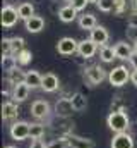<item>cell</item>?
<instances>
[{
    "mask_svg": "<svg viewBox=\"0 0 137 148\" xmlns=\"http://www.w3.org/2000/svg\"><path fill=\"white\" fill-rule=\"evenodd\" d=\"M9 55H12L10 38H3V40H2V57H9Z\"/></svg>",
    "mask_w": 137,
    "mask_h": 148,
    "instance_id": "obj_29",
    "label": "cell"
},
{
    "mask_svg": "<svg viewBox=\"0 0 137 148\" xmlns=\"http://www.w3.org/2000/svg\"><path fill=\"white\" fill-rule=\"evenodd\" d=\"M89 38H91L96 45L104 47V45L108 43V40H110V33H108V29H106L104 26H96L94 29H91V36Z\"/></svg>",
    "mask_w": 137,
    "mask_h": 148,
    "instance_id": "obj_14",
    "label": "cell"
},
{
    "mask_svg": "<svg viewBox=\"0 0 137 148\" xmlns=\"http://www.w3.org/2000/svg\"><path fill=\"white\" fill-rule=\"evenodd\" d=\"M29 148H46V145L41 141V140H33L31 141V147Z\"/></svg>",
    "mask_w": 137,
    "mask_h": 148,
    "instance_id": "obj_35",
    "label": "cell"
},
{
    "mask_svg": "<svg viewBox=\"0 0 137 148\" xmlns=\"http://www.w3.org/2000/svg\"><path fill=\"white\" fill-rule=\"evenodd\" d=\"M130 74L132 73H129V69H127L125 66H117V67H113V69L108 73V81H110L111 86L120 88V86H123L127 81H130Z\"/></svg>",
    "mask_w": 137,
    "mask_h": 148,
    "instance_id": "obj_2",
    "label": "cell"
},
{
    "mask_svg": "<svg viewBox=\"0 0 137 148\" xmlns=\"http://www.w3.org/2000/svg\"><path fill=\"white\" fill-rule=\"evenodd\" d=\"M115 3H117V7H115V14L120 16V14L127 9V0H115Z\"/></svg>",
    "mask_w": 137,
    "mask_h": 148,
    "instance_id": "obj_31",
    "label": "cell"
},
{
    "mask_svg": "<svg viewBox=\"0 0 137 148\" xmlns=\"http://www.w3.org/2000/svg\"><path fill=\"white\" fill-rule=\"evenodd\" d=\"M134 52H137V41L134 43Z\"/></svg>",
    "mask_w": 137,
    "mask_h": 148,
    "instance_id": "obj_39",
    "label": "cell"
},
{
    "mask_svg": "<svg viewBox=\"0 0 137 148\" xmlns=\"http://www.w3.org/2000/svg\"><path fill=\"white\" fill-rule=\"evenodd\" d=\"M96 5H98V9H100L101 12H111V10H115V7H117L115 0H100Z\"/></svg>",
    "mask_w": 137,
    "mask_h": 148,
    "instance_id": "obj_28",
    "label": "cell"
},
{
    "mask_svg": "<svg viewBox=\"0 0 137 148\" xmlns=\"http://www.w3.org/2000/svg\"><path fill=\"white\" fill-rule=\"evenodd\" d=\"M129 62H130V66H132V69L136 71V69H137V52H134V53L130 55V59H129Z\"/></svg>",
    "mask_w": 137,
    "mask_h": 148,
    "instance_id": "obj_36",
    "label": "cell"
},
{
    "mask_svg": "<svg viewBox=\"0 0 137 148\" xmlns=\"http://www.w3.org/2000/svg\"><path fill=\"white\" fill-rule=\"evenodd\" d=\"M19 19H21L19 17V12L12 5H5L2 9V26L3 28H14Z\"/></svg>",
    "mask_w": 137,
    "mask_h": 148,
    "instance_id": "obj_5",
    "label": "cell"
},
{
    "mask_svg": "<svg viewBox=\"0 0 137 148\" xmlns=\"http://www.w3.org/2000/svg\"><path fill=\"white\" fill-rule=\"evenodd\" d=\"M68 143V148H94V141L87 140V138H81L75 134H67L65 136Z\"/></svg>",
    "mask_w": 137,
    "mask_h": 148,
    "instance_id": "obj_12",
    "label": "cell"
},
{
    "mask_svg": "<svg viewBox=\"0 0 137 148\" xmlns=\"http://www.w3.org/2000/svg\"><path fill=\"white\" fill-rule=\"evenodd\" d=\"M5 148H16V147H5Z\"/></svg>",
    "mask_w": 137,
    "mask_h": 148,
    "instance_id": "obj_41",
    "label": "cell"
},
{
    "mask_svg": "<svg viewBox=\"0 0 137 148\" xmlns=\"http://www.w3.org/2000/svg\"><path fill=\"white\" fill-rule=\"evenodd\" d=\"M106 124L115 134L127 133L130 127V119H129L127 112H110V115L106 117Z\"/></svg>",
    "mask_w": 137,
    "mask_h": 148,
    "instance_id": "obj_1",
    "label": "cell"
},
{
    "mask_svg": "<svg viewBox=\"0 0 137 148\" xmlns=\"http://www.w3.org/2000/svg\"><path fill=\"white\" fill-rule=\"evenodd\" d=\"M24 83L31 88V90H36V88H41V83H43V76L38 73V71H28L26 76H24Z\"/></svg>",
    "mask_w": 137,
    "mask_h": 148,
    "instance_id": "obj_20",
    "label": "cell"
},
{
    "mask_svg": "<svg viewBox=\"0 0 137 148\" xmlns=\"http://www.w3.org/2000/svg\"><path fill=\"white\" fill-rule=\"evenodd\" d=\"M134 53V47L127 41H118L115 45V55L117 59H122V60H129L130 55Z\"/></svg>",
    "mask_w": 137,
    "mask_h": 148,
    "instance_id": "obj_15",
    "label": "cell"
},
{
    "mask_svg": "<svg viewBox=\"0 0 137 148\" xmlns=\"http://www.w3.org/2000/svg\"><path fill=\"white\" fill-rule=\"evenodd\" d=\"M65 2H72V0H65Z\"/></svg>",
    "mask_w": 137,
    "mask_h": 148,
    "instance_id": "obj_42",
    "label": "cell"
},
{
    "mask_svg": "<svg viewBox=\"0 0 137 148\" xmlns=\"http://www.w3.org/2000/svg\"><path fill=\"white\" fill-rule=\"evenodd\" d=\"M127 24H129L130 28H137V10H134V12L129 16V19H127Z\"/></svg>",
    "mask_w": 137,
    "mask_h": 148,
    "instance_id": "obj_33",
    "label": "cell"
},
{
    "mask_svg": "<svg viewBox=\"0 0 137 148\" xmlns=\"http://www.w3.org/2000/svg\"><path fill=\"white\" fill-rule=\"evenodd\" d=\"M134 9H136V10H137V0H136V2H134Z\"/></svg>",
    "mask_w": 137,
    "mask_h": 148,
    "instance_id": "obj_40",
    "label": "cell"
},
{
    "mask_svg": "<svg viewBox=\"0 0 137 148\" xmlns=\"http://www.w3.org/2000/svg\"><path fill=\"white\" fill-rule=\"evenodd\" d=\"M111 148H134V136L129 133H118L111 140Z\"/></svg>",
    "mask_w": 137,
    "mask_h": 148,
    "instance_id": "obj_11",
    "label": "cell"
},
{
    "mask_svg": "<svg viewBox=\"0 0 137 148\" xmlns=\"http://www.w3.org/2000/svg\"><path fill=\"white\" fill-rule=\"evenodd\" d=\"M29 86L26 83H19V84H14L12 86V91H10V98L12 102L19 103V102H24L28 97H29Z\"/></svg>",
    "mask_w": 137,
    "mask_h": 148,
    "instance_id": "obj_10",
    "label": "cell"
},
{
    "mask_svg": "<svg viewBox=\"0 0 137 148\" xmlns=\"http://www.w3.org/2000/svg\"><path fill=\"white\" fill-rule=\"evenodd\" d=\"M46 148H68V143L65 138H58V140H53L52 143H48Z\"/></svg>",
    "mask_w": 137,
    "mask_h": 148,
    "instance_id": "obj_30",
    "label": "cell"
},
{
    "mask_svg": "<svg viewBox=\"0 0 137 148\" xmlns=\"http://www.w3.org/2000/svg\"><path fill=\"white\" fill-rule=\"evenodd\" d=\"M98 24H96V17L93 14H82L79 16V28L81 29H94Z\"/></svg>",
    "mask_w": 137,
    "mask_h": 148,
    "instance_id": "obj_21",
    "label": "cell"
},
{
    "mask_svg": "<svg viewBox=\"0 0 137 148\" xmlns=\"http://www.w3.org/2000/svg\"><path fill=\"white\" fill-rule=\"evenodd\" d=\"M75 17H77V10L72 7V3L60 7V10H58V19H60L62 23H72V21H75Z\"/></svg>",
    "mask_w": 137,
    "mask_h": 148,
    "instance_id": "obj_18",
    "label": "cell"
},
{
    "mask_svg": "<svg viewBox=\"0 0 137 148\" xmlns=\"http://www.w3.org/2000/svg\"><path fill=\"white\" fill-rule=\"evenodd\" d=\"M50 103L46 100H34L31 105V114L33 117H36L38 121H45L50 115Z\"/></svg>",
    "mask_w": 137,
    "mask_h": 148,
    "instance_id": "obj_7",
    "label": "cell"
},
{
    "mask_svg": "<svg viewBox=\"0 0 137 148\" xmlns=\"http://www.w3.org/2000/svg\"><path fill=\"white\" fill-rule=\"evenodd\" d=\"M106 77H108V74H106V71L103 69L101 66H91V67L86 69V79H87L93 86L103 83Z\"/></svg>",
    "mask_w": 137,
    "mask_h": 148,
    "instance_id": "obj_6",
    "label": "cell"
},
{
    "mask_svg": "<svg viewBox=\"0 0 137 148\" xmlns=\"http://www.w3.org/2000/svg\"><path fill=\"white\" fill-rule=\"evenodd\" d=\"M24 28L28 33H39L45 28V19L41 16H33L28 21H24Z\"/></svg>",
    "mask_w": 137,
    "mask_h": 148,
    "instance_id": "obj_16",
    "label": "cell"
},
{
    "mask_svg": "<svg viewBox=\"0 0 137 148\" xmlns=\"http://www.w3.org/2000/svg\"><path fill=\"white\" fill-rule=\"evenodd\" d=\"M77 50H79V41H75L74 38H70V36L60 38L58 43H57V52L60 55H64V57L77 53Z\"/></svg>",
    "mask_w": 137,
    "mask_h": 148,
    "instance_id": "obj_4",
    "label": "cell"
},
{
    "mask_svg": "<svg viewBox=\"0 0 137 148\" xmlns=\"http://www.w3.org/2000/svg\"><path fill=\"white\" fill-rule=\"evenodd\" d=\"M86 5H87V0H72V7H74L77 12L84 10V9H86Z\"/></svg>",
    "mask_w": 137,
    "mask_h": 148,
    "instance_id": "obj_32",
    "label": "cell"
},
{
    "mask_svg": "<svg viewBox=\"0 0 137 148\" xmlns=\"http://www.w3.org/2000/svg\"><path fill=\"white\" fill-rule=\"evenodd\" d=\"M17 114H19V107L16 102L10 100V102H5L2 105V119L3 121H12L17 117Z\"/></svg>",
    "mask_w": 137,
    "mask_h": 148,
    "instance_id": "obj_17",
    "label": "cell"
},
{
    "mask_svg": "<svg viewBox=\"0 0 137 148\" xmlns=\"http://www.w3.org/2000/svg\"><path fill=\"white\" fill-rule=\"evenodd\" d=\"M72 112H75V110H74V107H72L70 98H60V100H57V103H55V114H57L58 117L68 119V117L72 115Z\"/></svg>",
    "mask_w": 137,
    "mask_h": 148,
    "instance_id": "obj_8",
    "label": "cell"
},
{
    "mask_svg": "<svg viewBox=\"0 0 137 148\" xmlns=\"http://www.w3.org/2000/svg\"><path fill=\"white\" fill-rule=\"evenodd\" d=\"M10 45H12V55H17L19 52L24 50V38L12 36L10 38Z\"/></svg>",
    "mask_w": 137,
    "mask_h": 148,
    "instance_id": "obj_27",
    "label": "cell"
},
{
    "mask_svg": "<svg viewBox=\"0 0 137 148\" xmlns=\"http://www.w3.org/2000/svg\"><path fill=\"white\" fill-rule=\"evenodd\" d=\"M96 50H98V45H96L91 38L79 41V50H77V53H79L82 59H91V57L96 53Z\"/></svg>",
    "mask_w": 137,
    "mask_h": 148,
    "instance_id": "obj_9",
    "label": "cell"
},
{
    "mask_svg": "<svg viewBox=\"0 0 137 148\" xmlns=\"http://www.w3.org/2000/svg\"><path fill=\"white\" fill-rule=\"evenodd\" d=\"M45 136V124H39V122H34L31 124V129H29V138L33 140H41Z\"/></svg>",
    "mask_w": 137,
    "mask_h": 148,
    "instance_id": "obj_25",
    "label": "cell"
},
{
    "mask_svg": "<svg viewBox=\"0 0 137 148\" xmlns=\"http://www.w3.org/2000/svg\"><path fill=\"white\" fill-rule=\"evenodd\" d=\"M70 102H72V107H74V110L75 112H84L86 109H87V98H86L81 91L72 93Z\"/></svg>",
    "mask_w": 137,
    "mask_h": 148,
    "instance_id": "obj_19",
    "label": "cell"
},
{
    "mask_svg": "<svg viewBox=\"0 0 137 148\" xmlns=\"http://www.w3.org/2000/svg\"><path fill=\"white\" fill-rule=\"evenodd\" d=\"M127 36H129V40H130L132 43H136L137 41V28H130V26H129V29H127Z\"/></svg>",
    "mask_w": 137,
    "mask_h": 148,
    "instance_id": "obj_34",
    "label": "cell"
},
{
    "mask_svg": "<svg viewBox=\"0 0 137 148\" xmlns=\"http://www.w3.org/2000/svg\"><path fill=\"white\" fill-rule=\"evenodd\" d=\"M24 76L26 73H22L19 67H14L12 71H9V76H7V81L14 86V84H19V83H24Z\"/></svg>",
    "mask_w": 137,
    "mask_h": 148,
    "instance_id": "obj_24",
    "label": "cell"
},
{
    "mask_svg": "<svg viewBox=\"0 0 137 148\" xmlns=\"http://www.w3.org/2000/svg\"><path fill=\"white\" fill-rule=\"evenodd\" d=\"M100 0H87V3H98Z\"/></svg>",
    "mask_w": 137,
    "mask_h": 148,
    "instance_id": "obj_38",
    "label": "cell"
},
{
    "mask_svg": "<svg viewBox=\"0 0 137 148\" xmlns=\"http://www.w3.org/2000/svg\"><path fill=\"white\" fill-rule=\"evenodd\" d=\"M58 86H60V81H58V77L53 73H46L43 76V83H41V90H43V91L53 93V91L58 90Z\"/></svg>",
    "mask_w": 137,
    "mask_h": 148,
    "instance_id": "obj_13",
    "label": "cell"
},
{
    "mask_svg": "<svg viewBox=\"0 0 137 148\" xmlns=\"http://www.w3.org/2000/svg\"><path fill=\"white\" fill-rule=\"evenodd\" d=\"M17 12H19V17H21L22 21H28L29 17L34 16V5L31 2H22V3H19Z\"/></svg>",
    "mask_w": 137,
    "mask_h": 148,
    "instance_id": "obj_22",
    "label": "cell"
},
{
    "mask_svg": "<svg viewBox=\"0 0 137 148\" xmlns=\"http://www.w3.org/2000/svg\"><path fill=\"white\" fill-rule=\"evenodd\" d=\"M31 59H33V53H31V50H26V48L16 55V62H17V66H28V64L31 62Z\"/></svg>",
    "mask_w": 137,
    "mask_h": 148,
    "instance_id": "obj_26",
    "label": "cell"
},
{
    "mask_svg": "<svg viewBox=\"0 0 137 148\" xmlns=\"http://www.w3.org/2000/svg\"><path fill=\"white\" fill-rule=\"evenodd\" d=\"M29 129H31V124H29V122L17 121V122H12L9 133H10V138H12V140H16V141H24L26 138H29Z\"/></svg>",
    "mask_w": 137,
    "mask_h": 148,
    "instance_id": "obj_3",
    "label": "cell"
},
{
    "mask_svg": "<svg viewBox=\"0 0 137 148\" xmlns=\"http://www.w3.org/2000/svg\"><path fill=\"white\" fill-rule=\"evenodd\" d=\"M130 81H132L134 86H137V69L136 71H132V74H130Z\"/></svg>",
    "mask_w": 137,
    "mask_h": 148,
    "instance_id": "obj_37",
    "label": "cell"
},
{
    "mask_svg": "<svg viewBox=\"0 0 137 148\" xmlns=\"http://www.w3.org/2000/svg\"><path fill=\"white\" fill-rule=\"evenodd\" d=\"M100 59H101V62H104V64L113 62V59H117V55H115V47H108V45L101 47V48H100Z\"/></svg>",
    "mask_w": 137,
    "mask_h": 148,
    "instance_id": "obj_23",
    "label": "cell"
}]
</instances>
